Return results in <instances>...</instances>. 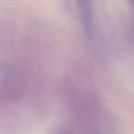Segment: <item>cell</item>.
<instances>
[{
    "label": "cell",
    "instance_id": "obj_1",
    "mask_svg": "<svg viewBox=\"0 0 134 134\" xmlns=\"http://www.w3.org/2000/svg\"><path fill=\"white\" fill-rule=\"evenodd\" d=\"M82 23L88 38L93 37V14H92V0H77Z\"/></svg>",
    "mask_w": 134,
    "mask_h": 134
}]
</instances>
